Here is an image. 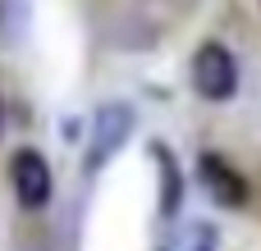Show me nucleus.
Segmentation results:
<instances>
[{
	"mask_svg": "<svg viewBox=\"0 0 261 251\" xmlns=\"http://www.w3.org/2000/svg\"><path fill=\"white\" fill-rule=\"evenodd\" d=\"M193 87L206 101H229L239 91V64L234 50H225L220 41H206L193 50Z\"/></svg>",
	"mask_w": 261,
	"mask_h": 251,
	"instance_id": "1",
	"label": "nucleus"
},
{
	"mask_svg": "<svg viewBox=\"0 0 261 251\" xmlns=\"http://www.w3.org/2000/svg\"><path fill=\"white\" fill-rule=\"evenodd\" d=\"M128 128H133V110H128V105H106V110H96L92 133H87V169H101V165L128 142Z\"/></svg>",
	"mask_w": 261,
	"mask_h": 251,
	"instance_id": "2",
	"label": "nucleus"
},
{
	"mask_svg": "<svg viewBox=\"0 0 261 251\" xmlns=\"http://www.w3.org/2000/svg\"><path fill=\"white\" fill-rule=\"evenodd\" d=\"M9 183H14V197H18L23 210H41L50 201V165H46V155L32 151V146L18 151L9 160Z\"/></svg>",
	"mask_w": 261,
	"mask_h": 251,
	"instance_id": "3",
	"label": "nucleus"
},
{
	"mask_svg": "<svg viewBox=\"0 0 261 251\" xmlns=\"http://www.w3.org/2000/svg\"><path fill=\"white\" fill-rule=\"evenodd\" d=\"M197 178L206 183V192H211L220 206H229V210L248 206V183H243V174H239L225 155H216V151L197 155Z\"/></svg>",
	"mask_w": 261,
	"mask_h": 251,
	"instance_id": "4",
	"label": "nucleus"
},
{
	"mask_svg": "<svg viewBox=\"0 0 261 251\" xmlns=\"http://www.w3.org/2000/svg\"><path fill=\"white\" fill-rule=\"evenodd\" d=\"M151 155H156V165H161V178H165V197H161V215L170 219V215H179V201H184V178H179V165H174V151H170V146L151 142Z\"/></svg>",
	"mask_w": 261,
	"mask_h": 251,
	"instance_id": "5",
	"label": "nucleus"
},
{
	"mask_svg": "<svg viewBox=\"0 0 261 251\" xmlns=\"http://www.w3.org/2000/svg\"><path fill=\"white\" fill-rule=\"evenodd\" d=\"M28 32V0H0V41H23Z\"/></svg>",
	"mask_w": 261,
	"mask_h": 251,
	"instance_id": "6",
	"label": "nucleus"
},
{
	"mask_svg": "<svg viewBox=\"0 0 261 251\" xmlns=\"http://www.w3.org/2000/svg\"><path fill=\"white\" fill-rule=\"evenodd\" d=\"M193 251H216V229H211V224L197 229V247H193Z\"/></svg>",
	"mask_w": 261,
	"mask_h": 251,
	"instance_id": "7",
	"label": "nucleus"
},
{
	"mask_svg": "<svg viewBox=\"0 0 261 251\" xmlns=\"http://www.w3.org/2000/svg\"><path fill=\"white\" fill-rule=\"evenodd\" d=\"M0 133H5V105H0Z\"/></svg>",
	"mask_w": 261,
	"mask_h": 251,
	"instance_id": "8",
	"label": "nucleus"
}]
</instances>
